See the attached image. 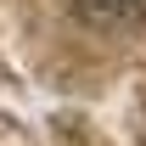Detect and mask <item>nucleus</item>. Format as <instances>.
I'll return each instance as SVG.
<instances>
[{"instance_id": "f257e3e1", "label": "nucleus", "mask_w": 146, "mask_h": 146, "mask_svg": "<svg viewBox=\"0 0 146 146\" xmlns=\"http://www.w3.org/2000/svg\"><path fill=\"white\" fill-rule=\"evenodd\" d=\"M73 17L90 23V28H112V23H135L146 11V0H68Z\"/></svg>"}]
</instances>
